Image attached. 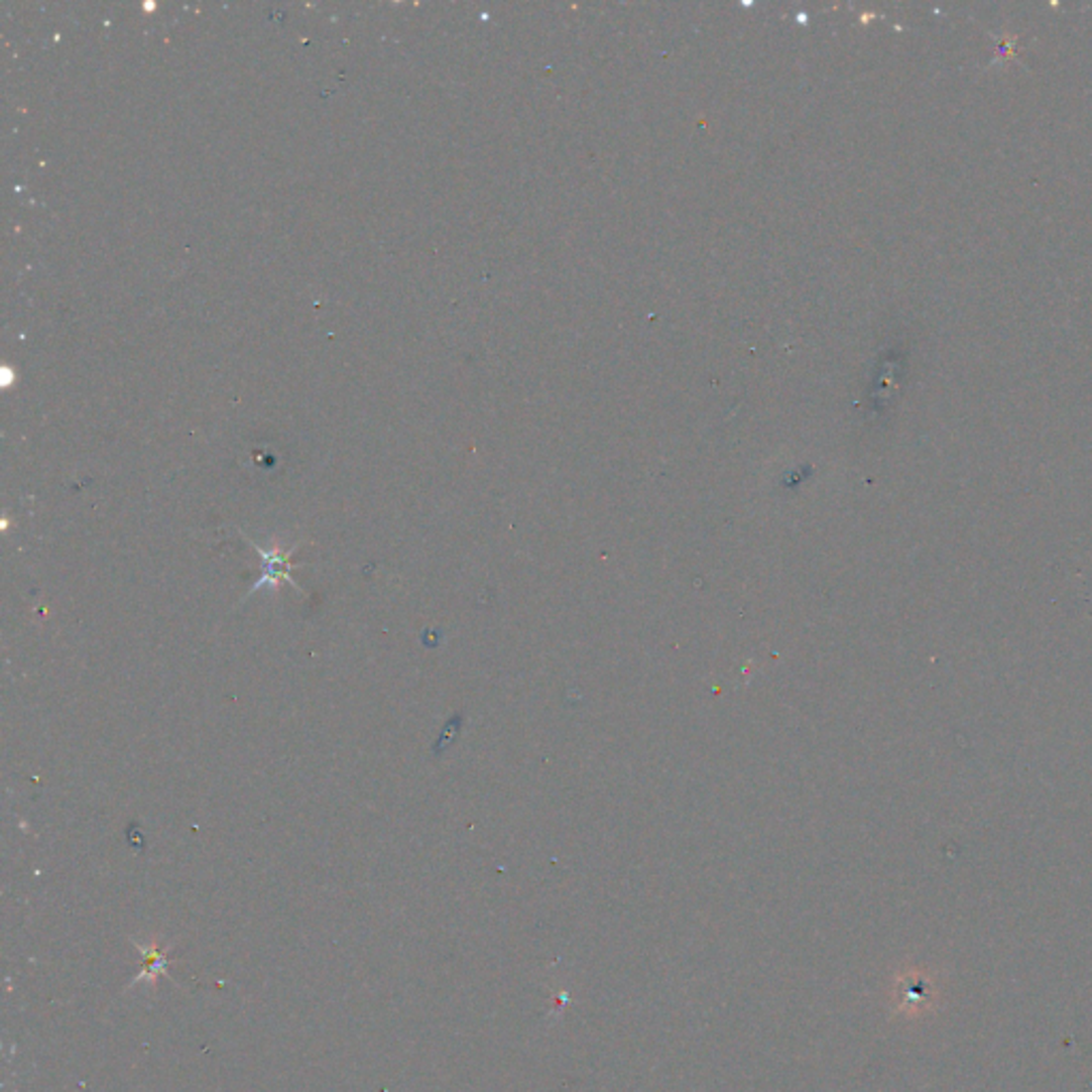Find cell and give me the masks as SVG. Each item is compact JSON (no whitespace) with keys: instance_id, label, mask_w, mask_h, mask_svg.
<instances>
[{"instance_id":"obj_1","label":"cell","mask_w":1092,"mask_h":1092,"mask_svg":"<svg viewBox=\"0 0 1092 1092\" xmlns=\"http://www.w3.org/2000/svg\"><path fill=\"white\" fill-rule=\"evenodd\" d=\"M248 543L254 546V550L259 552V557H261V570H263L261 578H259V580H254L252 591L261 589L263 585L278 587V585L282 583V580H287V583H291L297 591H302L300 585H297L295 580H293V570H295L293 552H295L297 546H293V548H278V546H274V548L265 550V548H261V546L254 545V543L250 541V538H248Z\"/></svg>"}]
</instances>
